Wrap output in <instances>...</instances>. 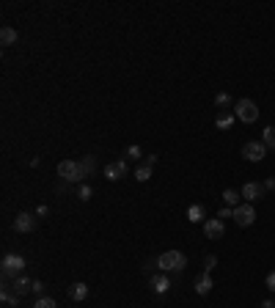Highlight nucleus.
I'll use <instances>...</instances> for the list:
<instances>
[{"mask_svg": "<svg viewBox=\"0 0 275 308\" xmlns=\"http://www.w3.org/2000/svg\"><path fill=\"white\" fill-rule=\"evenodd\" d=\"M50 215V207L47 204H39V209H36V218H47Z\"/></svg>", "mask_w": 275, "mask_h": 308, "instance_id": "nucleus-29", "label": "nucleus"}, {"mask_svg": "<svg viewBox=\"0 0 275 308\" xmlns=\"http://www.w3.org/2000/svg\"><path fill=\"white\" fill-rule=\"evenodd\" d=\"M154 264L160 273H182L187 267V256L182 250H165V253H160V259Z\"/></svg>", "mask_w": 275, "mask_h": 308, "instance_id": "nucleus-1", "label": "nucleus"}, {"mask_svg": "<svg viewBox=\"0 0 275 308\" xmlns=\"http://www.w3.org/2000/svg\"><path fill=\"white\" fill-rule=\"evenodd\" d=\"M253 220H256V207L253 204H239L237 209H234V223L239 226V229H248V226H253Z\"/></svg>", "mask_w": 275, "mask_h": 308, "instance_id": "nucleus-5", "label": "nucleus"}, {"mask_svg": "<svg viewBox=\"0 0 275 308\" xmlns=\"http://www.w3.org/2000/svg\"><path fill=\"white\" fill-rule=\"evenodd\" d=\"M215 267H217V259H215V256H206V259H204V273H212Z\"/></svg>", "mask_w": 275, "mask_h": 308, "instance_id": "nucleus-26", "label": "nucleus"}, {"mask_svg": "<svg viewBox=\"0 0 275 308\" xmlns=\"http://www.w3.org/2000/svg\"><path fill=\"white\" fill-rule=\"evenodd\" d=\"M36 226H39V218L30 212H19L17 218H14V231H17V234H33Z\"/></svg>", "mask_w": 275, "mask_h": 308, "instance_id": "nucleus-6", "label": "nucleus"}, {"mask_svg": "<svg viewBox=\"0 0 275 308\" xmlns=\"http://www.w3.org/2000/svg\"><path fill=\"white\" fill-rule=\"evenodd\" d=\"M262 308H275V300H273V297H267V300H262Z\"/></svg>", "mask_w": 275, "mask_h": 308, "instance_id": "nucleus-31", "label": "nucleus"}, {"mask_svg": "<svg viewBox=\"0 0 275 308\" xmlns=\"http://www.w3.org/2000/svg\"><path fill=\"white\" fill-rule=\"evenodd\" d=\"M11 292H14V295H19V297L28 295V292H33V281H30L28 275H19V278L11 281Z\"/></svg>", "mask_w": 275, "mask_h": 308, "instance_id": "nucleus-12", "label": "nucleus"}, {"mask_svg": "<svg viewBox=\"0 0 275 308\" xmlns=\"http://www.w3.org/2000/svg\"><path fill=\"white\" fill-rule=\"evenodd\" d=\"M262 143L267 149H275V127H264V132H262Z\"/></svg>", "mask_w": 275, "mask_h": 308, "instance_id": "nucleus-21", "label": "nucleus"}, {"mask_svg": "<svg viewBox=\"0 0 275 308\" xmlns=\"http://www.w3.org/2000/svg\"><path fill=\"white\" fill-rule=\"evenodd\" d=\"M91 196H94V190H91V184H80V187H77V198H80V201H91Z\"/></svg>", "mask_w": 275, "mask_h": 308, "instance_id": "nucleus-23", "label": "nucleus"}, {"mask_svg": "<svg viewBox=\"0 0 275 308\" xmlns=\"http://www.w3.org/2000/svg\"><path fill=\"white\" fill-rule=\"evenodd\" d=\"M234 121H237V116H234V113H228V110H223V113H217L215 127L226 132V130H231V127H234Z\"/></svg>", "mask_w": 275, "mask_h": 308, "instance_id": "nucleus-15", "label": "nucleus"}, {"mask_svg": "<svg viewBox=\"0 0 275 308\" xmlns=\"http://www.w3.org/2000/svg\"><path fill=\"white\" fill-rule=\"evenodd\" d=\"M80 165H83L85 176H94V171H96V157H94V154H83V160H80Z\"/></svg>", "mask_w": 275, "mask_h": 308, "instance_id": "nucleus-19", "label": "nucleus"}, {"mask_svg": "<svg viewBox=\"0 0 275 308\" xmlns=\"http://www.w3.org/2000/svg\"><path fill=\"white\" fill-rule=\"evenodd\" d=\"M204 234H206V239H220L223 234H226V223H223L220 218H212L204 223Z\"/></svg>", "mask_w": 275, "mask_h": 308, "instance_id": "nucleus-8", "label": "nucleus"}, {"mask_svg": "<svg viewBox=\"0 0 275 308\" xmlns=\"http://www.w3.org/2000/svg\"><path fill=\"white\" fill-rule=\"evenodd\" d=\"M217 218H220V220L234 218V209H231V207H220V209H217Z\"/></svg>", "mask_w": 275, "mask_h": 308, "instance_id": "nucleus-28", "label": "nucleus"}, {"mask_svg": "<svg viewBox=\"0 0 275 308\" xmlns=\"http://www.w3.org/2000/svg\"><path fill=\"white\" fill-rule=\"evenodd\" d=\"M237 198H242V193H237V190H223V204H226V207H231V209H237L239 204H237Z\"/></svg>", "mask_w": 275, "mask_h": 308, "instance_id": "nucleus-18", "label": "nucleus"}, {"mask_svg": "<svg viewBox=\"0 0 275 308\" xmlns=\"http://www.w3.org/2000/svg\"><path fill=\"white\" fill-rule=\"evenodd\" d=\"M0 270H3V281H14L22 275L25 270V259L19 253H6L3 256V264H0Z\"/></svg>", "mask_w": 275, "mask_h": 308, "instance_id": "nucleus-3", "label": "nucleus"}, {"mask_svg": "<svg viewBox=\"0 0 275 308\" xmlns=\"http://www.w3.org/2000/svg\"><path fill=\"white\" fill-rule=\"evenodd\" d=\"M33 308H58V303H55L53 297H39Z\"/></svg>", "mask_w": 275, "mask_h": 308, "instance_id": "nucleus-24", "label": "nucleus"}, {"mask_svg": "<svg viewBox=\"0 0 275 308\" xmlns=\"http://www.w3.org/2000/svg\"><path fill=\"white\" fill-rule=\"evenodd\" d=\"M242 157H245L248 162H262L264 157H267V146L259 143V141H251V143L242 146Z\"/></svg>", "mask_w": 275, "mask_h": 308, "instance_id": "nucleus-7", "label": "nucleus"}, {"mask_svg": "<svg viewBox=\"0 0 275 308\" xmlns=\"http://www.w3.org/2000/svg\"><path fill=\"white\" fill-rule=\"evenodd\" d=\"M140 157H143L140 146H130V149H127V160H140Z\"/></svg>", "mask_w": 275, "mask_h": 308, "instance_id": "nucleus-25", "label": "nucleus"}, {"mask_svg": "<svg viewBox=\"0 0 275 308\" xmlns=\"http://www.w3.org/2000/svg\"><path fill=\"white\" fill-rule=\"evenodd\" d=\"M193 286H196V292L204 297V295H209V292H212L215 281H212V275H209V273H201V275L196 278V284H193Z\"/></svg>", "mask_w": 275, "mask_h": 308, "instance_id": "nucleus-13", "label": "nucleus"}, {"mask_svg": "<svg viewBox=\"0 0 275 308\" xmlns=\"http://www.w3.org/2000/svg\"><path fill=\"white\" fill-rule=\"evenodd\" d=\"M215 105L220 107V110H228V107H231V105H237V102L231 99V94H228V91H220V94L215 96Z\"/></svg>", "mask_w": 275, "mask_h": 308, "instance_id": "nucleus-20", "label": "nucleus"}, {"mask_svg": "<svg viewBox=\"0 0 275 308\" xmlns=\"http://www.w3.org/2000/svg\"><path fill=\"white\" fill-rule=\"evenodd\" d=\"M0 44H3V47L17 44V30H14L11 25H3V30H0Z\"/></svg>", "mask_w": 275, "mask_h": 308, "instance_id": "nucleus-16", "label": "nucleus"}, {"mask_svg": "<svg viewBox=\"0 0 275 308\" xmlns=\"http://www.w3.org/2000/svg\"><path fill=\"white\" fill-rule=\"evenodd\" d=\"M187 220H190V223H206V209H204L201 204H190V207H187Z\"/></svg>", "mask_w": 275, "mask_h": 308, "instance_id": "nucleus-14", "label": "nucleus"}, {"mask_svg": "<svg viewBox=\"0 0 275 308\" xmlns=\"http://www.w3.org/2000/svg\"><path fill=\"white\" fill-rule=\"evenodd\" d=\"M33 292L42 297V292H44V284H42V281H33Z\"/></svg>", "mask_w": 275, "mask_h": 308, "instance_id": "nucleus-30", "label": "nucleus"}, {"mask_svg": "<svg viewBox=\"0 0 275 308\" xmlns=\"http://www.w3.org/2000/svg\"><path fill=\"white\" fill-rule=\"evenodd\" d=\"M69 297H72L74 303L85 300V297H88V286L80 284V281H77V284H72V286H69Z\"/></svg>", "mask_w": 275, "mask_h": 308, "instance_id": "nucleus-17", "label": "nucleus"}, {"mask_svg": "<svg viewBox=\"0 0 275 308\" xmlns=\"http://www.w3.org/2000/svg\"><path fill=\"white\" fill-rule=\"evenodd\" d=\"M264 286H267V292H273V295H275V270L264 278Z\"/></svg>", "mask_w": 275, "mask_h": 308, "instance_id": "nucleus-27", "label": "nucleus"}, {"mask_svg": "<svg viewBox=\"0 0 275 308\" xmlns=\"http://www.w3.org/2000/svg\"><path fill=\"white\" fill-rule=\"evenodd\" d=\"M264 190H275V179H273V176H270L267 182H264Z\"/></svg>", "mask_w": 275, "mask_h": 308, "instance_id": "nucleus-32", "label": "nucleus"}, {"mask_svg": "<svg viewBox=\"0 0 275 308\" xmlns=\"http://www.w3.org/2000/svg\"><path fill=\"white\" fill-rule=\"evenodd\" d=\"M127 176V162L124 160H116V162H108L105 165V179L108 182H119V179Z\"/></svg>", "mask_w": 275, "mask_h": 308, "instance_id": "nucleus-9", "label": "nucleus"}, {"mask_svg": "<svg viewBox=\"0 0 275 308\" xmlns=\"http://www.w3.org/2000/svg\"><path fill=\"white\" fill-rule=\"evenodd\" d=\"M234 116H237L242 124H253L259 119V105L253 99H237L234 105Z\"/></svg>", "mask_w": 275, "mask_h": 308, "instance_id": "nucleus-4", "label": "nucleus"}, {"mask_svg": "<svg viewBox=\"0 0 275 308\" xmlns=\"http://www.w3.org/2000/svg\"><path fill=\"white\" fill-rule=\"evenodd\" d=\"M135 179H138V182H149V179H151V165H146V162H143V165L135 171Z\"/></svg>", "mask_w": 275, "mask_h": 308, "instance_id": "nucleus-22", "label": "nucleus"}, {"mask_svg": "<svg viewBox=\"0 0 275 308\" xmlns=\"http://www.w3.org/2000/svg\"><path fill=\"white\" fill-rule=\"evenodd\" d=\"M58 176H61V182H66V184H77L85 179V171H83V165H80V160H61Z\"/></svg>", "mask_w": 275, "mask_h": 308, "instance_id": "nucleus-2", "label": "nucleus"}, {"mask_svg": "<svg viewBox=\"0 0 275 308\" xmlns=\"http://www.w3.org/2000/svg\"><path fill=\"white\" fill-rule=\"evenodd\" d=\"M239 193H242V198H245L248 204H253V201H259V198L264 196V184H259V182H245Z\"/></svg>", "mask_w": 275, "mask_h": 308, "instance_id": "nucleus-10", "label": "nucleus"}, {"mask_svg": "<svg viewBox=\"0 0 275 308\" xmlns=\"http://www.w3.org/2000/svg\"><path fill=\"white\" fill-rule=\"evenodd\" d=\"M149 286L154 295H165V292L171 289V278H168V273H157L149 278Z\"/></svg>", "mask_w": 275, "mask_h": 308, "instance_id": "nucleus-11", "label": "nucleus"}]
</instances>
